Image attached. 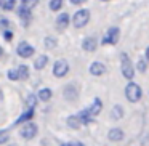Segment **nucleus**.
<instances>
[{"label": "nucleus", "instance_id": "4468645a", "mask_svg": "<svg viewBox=\"0 0 149 146\" xmlns=\"http://www.w3.org/2000/svg\"><path fill=\"white\" fill-rule=\"evenodd\" d=\"M18 16H19L21 20H24L26 23H29V20H31V8H26V7L21 5L19 10H18Z\"/></svg>", "mask_w": 149, "mask_h": 146}, {"label": "nucleus", "instance_id": "5701e85b", "mask_svg": "<svg viewBox=\"0 0 149 146\" xmlns=\"http://www.w3.org/2000/svg\"><path fill=\"white\" fill-rule=\"evenodd\" d=\"M63 3H64V0H50V10L58 11L63 7Z\"/></svg>", "mask_w": 149, "mask_h": 146}, {"label": "nucleus", "instance_id": "f8f14e48", "mask_svg": "<svg viewBox=\"0 0 149 146\" xmlns=\"http://www.w3.org/2000/svg\"><path fill=\"white\" fill-rule=\"evenodd\" d=\"M69 24V15L68 13H61L58 18H56V26H58V29H66Z\"/></svg>", "mask_w": 149, "mask_h": 146}, {"label": "nucleus", "instance_id": "c85d7f7f", "mask_svg": "<svg viewBox=\"0 0 149 146\" xmlns=\"http://www.w3.org/2000/svg\"><path fill=\"white\" fill-rule=\"evenodd\" d=\"M138 71L139 72H144L146 71V61H144V59H139V61H138Z\"/></svg>", "mask_w": 149, "mask_h": 146}, {"label": "nucleus", "instance_id": "c756f323", "mask_svg": "<svg viewBox=\"0 0 149 146\" xmlns=\"http://www.w3.org/2000/svg\"><path fill=\"white\" fill-rule=\"evenodd\" d=\"M63 146H84L82 143H79V141H72V143H64Z\"/></svg>", "mask_w": 149, "mask_h": 146}, {"label": "nucleus", "instance_id": "a211bd4d", "mask_svg": "<svg viewBox=\"0 0 149 146\" xmlns=\"http://www.w3.org/2000/svg\"><path fill=\"white\" fill-rule=\"evenodd\" d=\"M77 117H79V120H80V124H88L91 120V116H90V112H88V109L80 111V112L77 114Z\"/></svg>", "mask_w": 149, "mask_h": 146}, {"label": "nucleus", "instance_id": "72a5a7b5", "mask_svg": "<svg viewBox=\"0 0 149 146\" xmlns=\"http://www.w3.org/2000/svg\"><path fill=\"white\" fill-rule=\"evenodd\" d=\"M2 53H3V50H2V47H0V55H2Z\"/></svg>", "mask_w": 149, "mask_h": 146}, {"label": "nucleus", "instance_id": "ddd939ff", "mask_svg": "<svg viewBox=\"0 0 149 146\" xmlns=\"http://www.w3.org/2000/svg\"><path fill=\"white\" fill-rule=\"evenodd\" d=\"M107 138H109L111 141H120V140L123 138V132L120 129H111L109 133H107Z\"/></svg>", "mask_w": 149, "mask_h": 146}, {"label": "nucleus", "instance_id": "2eb2a0df", "mask_svg": "<svg viewBox=\"0 0 149 146\" xmlns=\"http://www.w3.org/2000/svg\"><path fill=\"white\" fill-rule=\"evenodd\" d=\"M16 74H18V80H26L29 77V69H27V66H19L16 69Z\"/></svg>", "mask_w": 149, "mask_h": 146}, {"label": "nucleus", "instance_id": "412c9836", "mask_svg": "<svg viewBox=\"0 0 149 146\" xmlns=\"http://www.w3.org/2000/svg\"><path fill=\"white\" fill-rule=\"evenodd\" d=\"M39 98L42 101H48L50 98H52V90H50V88H42V90L39 92Z\"/></svg>", "mask_w": 149, "mask_h": 146}, {"label": "nucleus", "instance_id": "1a4fd4ad", "mask_svg": "<svg viewBox=\"0 0 149 146\" xmlns=\"http://www.w3.org/2000/svg\"><path fill=\"white\" fill-rule=\"evenodd\" d=\"M98 42L95 37H87V39L84 40V43H82V48L85 50V52H93L95 48H96Z\"/></svg>", "mask_w": 149, "mask_h": 146}, {"label": "nucleus", "instance_id": "b1692460", "mask_svg": "<svg viewBox=\"0 0 149 146\" xmlns=\"http://www.w3.org/2000/svg\"><path fill=\"white\" fill-rule=\"evenodd\" d=\"M8 138H10V133H8V130H0V145L7 143Z\"/></svg>", "mask_w": 149, "mask_h": 146}, {"label": "nucleus", "instance_id": "393cba45", "mask_svg": "<svg viewBox=\"0 0 149 146\" xmlns=\"http://www.w3.org/2000/svg\"><path fill=\"white\" fill-rule=\"evenodd\" d=\"M37 3H39V0H21V5L26 7V8H32V7H36Z\"/></svg>", "mask_w": 149, "mask_h": 146}, {"label": "nucleus", "instance_id": "9d476101", "mask_svg": "<svg viewBox=\"0 0 149 146\" xmlns=\"http://www.w3.org/2000/svg\"><path fill=\"white\" fill-rule=\"evenodd\" d=\"M90 72H91L93 75H101V74H104V72H106V66H104L103 63L95 61L93 64L90 66Z\"/></svg>", "mask_w": 149, "mask_h": 146}, {"label": "nucleus", "instance_id": "6e6552de", "mask_svg": "<svg viewBox=\"0 0 149 146\" xmlns=\"http://www.w3.org/2000/svg\"><path fill=\"white\" fill-rule=\"evenodd\" d=\"M101 109H103V103H101L100 98H96V100L93 101V104L88 108V112H90L91 117H95V116H98V114L101 112Z\"/></svg>", "mask_w": 149, "mask_h": 146}, {"label": "nucleus", "instance_id": "bb28decb", "mask_svg": "<svg viewBox=\"0 0 149 146\" xmlns=\"http://www.w3.org/2000/svg\"><path fill=\"white\" fill-rule=\"evenodd\" d=\"M45 47H48V48H55V47H56V40L53 39V37H47V39H45Z\"/></svg>", "mask_w": 149, "mask_h": 146}, {"label": "nucleus", "instance_id": "7c9ffc66", "mask_svg": "<svg viewBox=\"0 0 149 146\" xmlns=\"http://www.w3.org/2000/svg\"><path fill=\"white\" fill-rule=\"evenodd\" d=\"M3 36H5V39H7V40H10L11 37H13V34H11L10 31H5V32H3Z\"/></svg>", "mask_w": 149, "mask_h": 146}, {"label": "nucleus", "instance_id": "dca6fc26", "mask_svg": "<svg viewBox=\"0 0 149 146\" xmlns=\"http://www.w3.org/2000/svg\"><path fill=\"white\" fill-rule=\"evenodd\" d=\"M47 63H48V56H47V55H40L39 58L36 59L34 66H36V69H43L47 66Z\"/></svg>", "mask_w": 149, "mask_h": 146}, {"label": "nucleus", "instance_id": "f257e3e1", "mask_svg": "<svg viewBox=\"0 0 149 146\" xmlns=\"http://www.w3.org/2000/svg\"><path fill=\"white\" fill-rule=\"evenodd\" d=\"M125 95H127V100L132 101V103H136V101L141 100V87H139L138 84H135V82H130L128 85H127L125 88Z\"/></svg>", "mask_w": 149, "mask_h": 146}, {"label": "nucleus", "instance_id": "f03ea898", "mask_svg": "<svg viewBox=\"0 0 149 146\" xmlns=\"http://www.w3.org/2000/svg\"><path fill=\"white\" fill-rule=\"evenodd\" d=\"M120 61H122V74H123V77L128 79V80H132L133 75H135V69H133V64H132V61H130L128 55H127V53H122Z\"/></svg>", "mask_w": 149, "mask_h": 146}, {"label": "nucleus", "instance_id": "0eeeda50", "mask_svg": "<svg viewBox=\"0 0 149 146\" xmlns=\"http://www.w3.org/2000/svg\"><path fill=\"white\" fill-rule=\"evenodd\" d=\"M18 55L23 56V58H29L34 55V47H31L27 42H21L18 45Z\"/></svg>", "mask_w": 149, "mask_h": 146}, {"label": "nucleus", "instance_id": "a878e982", "mask_svg": "<svg viewBox=\"0 0 149 146\" xmlns=\"http://www.w3.org/2000/svg\"><path fill=\"white\" fill-rule=\"evenodd\" d=\"M36 103H37V98L34 96V95H29V96H27V108H29V109H34Z\"/></svg>", "mask_w": 149, "mask_h": 146}, {"label": "nucleus", "instance_id": "6ab92c4d", "mask_svg": "<svg viewBox=\"0 0 149 146\" xmlns=\"http://www.w3.org/2000/svg\"><path fill=\"white\" fill-rule=\"evenodd\" d=\"M122 116H123V109L117 104V106H114L112 108V111H111V117H112L114 120H119V119H122Z\"/></svg>", "mask_w": 149, "mask_h": 146}, {"label": "nucleus", "instance_id": "4be33fe9", "mask_svg": "<svg viewBox=\"0 0 149 146\" xmlns=\"http://www.w3.org/2000/svg\"><path fill=\"white\" fill-rule=\"evenodd\" d=\"M32 116H34V109H27V111H26V112H24V114H21V116H19V119L16 120V124L26 122V120H29V119H31V117H32Z\"/></svg>", "mask_w": 149, "mask_h": 146}, {"label": "nucleus", "instance_id": "aec40b11", "mask_svg": "<svg viewBox=\"0 0 149 146\" xmlns=\"http://www.w3.org/2000/svg\"><path fill=\"white\" fill-rule=\"evenodd\" d=\"M68 125L69 127H72V129H80V120H79V117L77 116H71V117H68Z\"/></svg>", "mask_w": 149, "mask_h": 146}, {"label": "nucleus", "instance_id": "f3484780", "mask_svg": "<svg viewBox=\"0 0 149 146\" xmlns=\"http://www.w3.org/2000/svg\"><path fill=\"white\" fill-rule=\"evenodd\" d=\"M15 3H16V0H0V8L5 11H10L15 8Z\"/></svg>", "mask_w": 149, "mask_h": 146}, {"label": "nucleus", "instance_id": "7ed1b4c3", "mask_svg": "<svg viewBox=\"0 0 149 146\" xmlns=\"http://www.w3.org/2000/svg\"><path fill=\"white\" fill-rule=\"evenodd\" d=\"M90 21V11L88 10H79L77 13L72 16V24H74V27H84L85 24Z\"/></svg>", "mask_w": 149, "mask_h": 146}, {"label": "nucleus", "instance_id": "39448f33", "mask_svg": "<svg viewBox=\"0 0 149 146\" xmlns=\"http://www.w3.org/2000/svg\"><path fill=\"white\" fill-rule=\"evenodd\" d=\"M21 136L26 140H32L34 136L37 135V125L34 122H29V124H24L23 127H21Z\"/></svg>", "mask_w": 149, "mask_h": 146}, {"label": "nucleus", "instance_id": "cd10ccee", "mask_svg": "<svg viewBox=\"0 0 149 146\" xmlns=\"http://www.w3.org/2000/svg\"><path fill=\"white\" fill-rule=\"evenodd\" d=\"M8 79L10 80H18V74H16V69H11V71H8Z\"/></svg>", "mask_w": 149, "mask_h": 146}, {"label": "nucleus", "instance_id": "423d86ee", "mask_svg": "<svg viewBox=\"0 0 149 146\" xmlns=\"http://www.w3.org/2000/svg\"><path fill=\"white\" fill-rule=\"evenodd\" d=\"M119 36H120L119 27H111V29L107 31L106 37L103 39V43H111V45H116V43L119 42Z\"/></svg>", "mask_w": 149, "mask_h": 146}, {"label": "nucleus", "instance_id": "2f4dec72", "mask_svg": "<svg viewBox=\"0 0 149 146\" xmlns=\"http://www.w3.org/2000/svg\"><path fill=\"white\" fill-rule=\"evenodd\" d=\"M84 2H85V0H71V3H72V5H82Z\"/></svg>", "mask_w": 149, "mask_h": 146}, {"label": "nucleus", "instance_id": "20e7f679", "mask_svg": "<svg viewBox=\"0 0 149 146\" xmlns=\"http://www.w3.org/2000/svg\"><path fill=\"white\" fill-rule=\"evenodd\" d=\"M69 72V64L66 59H58L55 61V66H53V74L56 77H64L66 74Z\"/></svg>", "mask_w": 149, "mask_h": 146}, {"label": "nucleus", "instance_id": "f704fd0d", "mask_svg": "<svg viewBox=\"0 0 149 146\" xmlns=\"http://www.w3.org/2000/svg\"><path fill=\"white\" fill-rule=\"evenodd\" d=\"M104 2H106V0H104Z\"/></svg>", "mask_w": 149, "mask_h": 146}, {"label": "nucleus", "instance_id": "9b49d317", "mask_svg": "<svg viewBox=\"0 0 149 146\" xmlns=\"http://www.w3.org/2000/svg\"><path fill=\"white\" fill-rule=\"evenodd\" d=\"M77 88L74 87V85H68V87L64 88V98L66 100H69V101H72V100H77Z\"/></svg>", "mask_w": 149, "mask_h": 146}, {"label": "nucleus", "instance_id": "473e14b6", "mask_svg": "<svg viewBox=\"0 0 149 146\" xmlns=\"http://www.w3.org/2000/svg\"><path fill=\"white\" fill-rule=\"evenodd\" d=\"M3 101V92H2V88H0V103Z\"/></svg>", "mask_w": 149, "mask_h": 146}]
</instances>
